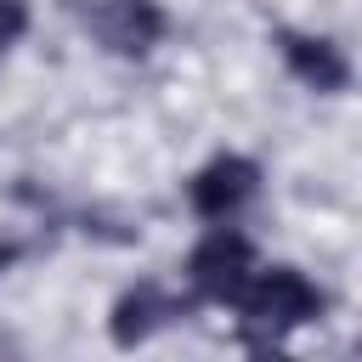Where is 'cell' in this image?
I'll return each mask as SVG.
<instances>
[{"mask_svg": "<svg viewBox=\"0 0 362 362\" xmlns=\"http://www.w3.org/2000/svg\"><path fill=\"white\" fill-rule=\"evenodd\" d=\"M232 311H238V322H243L255 339H283V334H294V328L322 322L328 294H322L300 266H255L249 283L238 288Z\"/></svg>", "mask_w": 362, "mask_h": 362, "instance_id": "obj_1", "label": "cell"}, {"mask_svg": "<svg viewBox=\"0 0 362 362\" xmlns=\"http://www.w3.org/2000/svg\"><path fill=\"white\" fill-rule=\"evenodd\" d=\"M255 266H260L255 238H249L243 226H232V221H209L204 238L187 249L181 277H187V294H192L198 305H232Z\"/></svg>", "mask_w": 362, "mask_h": 362, "instance_id": "obj_2", "label": "cell"}, {"mask_svg": "<svg viewBox=\"0 0 362 362\" xmlns=\"http://www.w3.org/2000/svg\"><path fill=\"white\" fill-rule=\"evenodd\" d=\"M85 34L107 51V57H147L164 34H170V11L158 0H90L85 6Z\"/></svg>", "mask_w": 362, "mask_h": 362, "instance_id": "obj_3", "label": "cell"}, {"mask_svg": "<svg viewBox=\"0 0 362 362\" xmlns=\"http://www.w3.org/2000/svg\"><path fill=\"white\" fill-rule=\"evenodd\" d=\"M260 192V164L243 153H215L209 164L192 170L187 181V209L209 226V221H238Z\"/></svg>", "mask_w": 362, "mask_h": 362, "instance_id": "obj_4", "label": "cell"}, {"mask_svg": "<svg viewBox=\"0 0 362 362\" xmlns=\"http://www.w3.org/2000/svg\"><path fill=\"white\" fill-rule=\"evenodd\" d=\"M192 305H198L192 294H175V288H164V283H130V288L113 300V311H107V339H113L119 351H136V345H147L153 334H164L170 322H181Z\"/></svg>", "mask_w": 362, "mask_h": 362, "instance_id": "obj_5", "label": "cell"}, {"mask_svg": "<svg viewBox=\"0 0 362 362\" xmlns=\"http://www.w3.org/2000/svg\"><path fill=\"white\" fill-rule=\"evenodd\" d=\"M272 40H277V57H283L288 79H300L305 90H317V96L351 90V57H345L339 40H328V34H300V28H277Z\"/></svg>", "mask_w": 362, "mask_h": 362, "instance_id": "obj_6", "label": "cell"}, {"mask_svg": "<svg viewBox=\"0 0 362 362\" xmlns=\"http://www.w3.org/2000/svg\"><path fill=\"white\" fill-rule=\"evenodd\" d=\"M28 34V0H0V57Z\"/></svg>", "mask_w": 362, "mask_h": 362, "instance_id": "obj_7", "label": "cell"}, {"mask_svg": "<svg viewBox=\"0 0 362 362\" xmlns=\"http://www.w3.org/2000/svg\"><path fill=\"white\" fill-rule=\"evenodd\" d=\"M17 260H23V243H17V238H0V277H6Z\"/></svg>", "mask_w": 362, "mask_h": 362, "instance_id": "obj_8", "label": "cell"}]
</instances>
